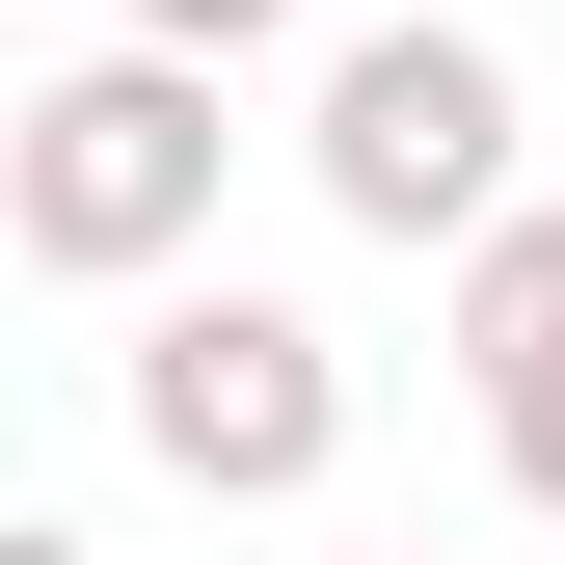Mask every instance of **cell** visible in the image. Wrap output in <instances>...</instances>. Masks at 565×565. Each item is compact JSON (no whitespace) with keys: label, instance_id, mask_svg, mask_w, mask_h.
<instances>
[{"label":"cell","instance_id":"6da1fadb","mask_svg":"<svg viewBox=\"0 0 565 565\" xmlns=\"http://www.w3.org/2000/svg\"><path fill=\"white\" fill-rule=\"evenodd\" d=\"M216 54H82V82H28L0 108V243L28 269H82V297H162L189 243H216Z\"/></svg>","mask_w":565,"mask_h":565},{"label":"cell","instance_id":"7a4b0ae2","mask_svg":"<svg viewBox=\"0 0 565 565\" xmlns=\"http://www.w3.org/2000/svg\"><path fill=\"white\" fill-rule=\"evenodd\" d=\"M135 458L216 484V512H297V484L350 458V350L297 297H243V269H189V297L135 323Z\"/></svg>","mask_w":565,"mask_h":565},{"label":"cell","instance_id":"3957f363","mask_svg":"<svg viewBox=\"0 0 565 565\" xmlns=\"http://www.w3.org/2000/svg\"><path fill=\"white\" fill-rule=\"evenodd\" d=\"M297 162H323L350 243H458V216H512V54H484V28H350Z\"/></svg>","mask_w":565,"mask_h":565},{"label":"cell","instance_id":"277c9868","mask_svg":"<svg viewBox=\"0 0 565 565\" xmlns=\"http://www.w3.org/2000/svg\"><path fill=\"white\" fill-rule=\"evenodd\" d=\"M458 377H565V216H458Z\"/></svg>","mask_w":565,"mask_h":565},{"label":"cell","instance_id":"5b68a950","mask_svg":"<svg viewBox=\"0 0 565 565\" xmlns=\"http://www.w3.org/2000/svg\"><path fill=\"white\" fill-rule=\"evenodd\" d=\"M484 458H512V512H565V377H484Z\"/></svg>","mask_w":565,"mask_h":565},{"label":"cell","instance_id":"8992f818","mask_svg":"<svg viewBox=\"0 0 565 565\" xmlns=\"http://www.w3.org/2000/svg\"><path fill=\"white\" fill-rule=\"evenodd\" d=\"M269 28H297V0H135V54H216V82H243Z\"/></svg>","mask_w":565,"mask_h":565},{"label":"cell","instance_id":"52a82bcc","mask_svg":"<svg viewBox=\"0 0 565 565\" xmlns=\"http://www.w3.org/2000/svg\"><path fill=\"white\" fill-rule=\"evenodd\" d=\"M0 565H108V539H82V512H0Z\"/></svg>","mask_w":565,"mask_h":565}]
</instances>
